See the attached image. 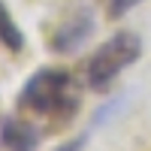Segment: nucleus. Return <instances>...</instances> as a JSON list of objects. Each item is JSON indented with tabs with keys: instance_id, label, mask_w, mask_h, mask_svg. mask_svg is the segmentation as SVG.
Instances as JSON below:
<instances>
[{
	"instance_id": "obj_1",
	"label": "nucleus",
	"mask_w": 151,
	"mask_h": 151,
	"mask_svg": "<svg viewBox=\"0 0 151 151\" xmlns=\"http://www.w3.org/2000/svg\"><path fill=\"white\" fill-rule=\"evenodd\" d=\"M18 109L27 112V115L45 118L55 130H60V127H70L73 118L79 115L82 91L70 70L42 67L24 82L18 94Z\"/></svg>"
},
{
	"instance_id": "obj_2",
	"label": "nucleus",
	"mask_w": 151,
	"mask_h": 151,
	"mask_svg": "<svg viewBox=\"0 0 151 151\" xmlns=\"http://www.w3.org/2000/svg\"><path fill=\"white\" fill-rule=\"evenodd\" d=\"M139 55H142V40L133 30H118L88 60V67H85L88 88H91V91H106L130 64L139 60Z\"/></svg>"
},
{
	"instance_id": "obj_3",
	"label": "nucleus",
	"mask_w": 151,
	"mask_h": 151,
	"mask_svg": "<svg viewBox=\"0 0 151 151\" xmlns=\"http://www.w3.org/2000/svg\"><path fill=\"white\" fill-rule=\"evenodd\" d=\"M94 27H97L94 12L88 9L85 3H82V6L76 3L67 15L55 24L52 36H48V48H52V52H58V55H73V52H79V48L91 40Z\"/></svg>"
},
{
	"instance_id": "obj_4",
	"label": "nucleus",
	"mask_w": 151,
	"mask_h": 151,
	"mask_svg": "<svg viewBox=\"0 0 151 151\" xmlns=\"http://www.w3.org/2000/svg\"><path fill=\"white\" fill-rule=\"evenodd\" d=\"M40 136L42 133L30 121H18V118H3L0 121V145L6 151H36Z\"/></svg>"
},
{
	"instance_id": "obj_5",
	"label": "nucleus",
	"mask_w": 151,
	"mask_h": 151,
	"mask_svg": "<svg viewBox=\"0 0 151 151\" xmlns=\"http://www.w3.org/2000/svg\"><path fill=\"white\" fill-rule=\"evenodd\" d=\"M0 42H3L9 52H21L24 48V33L15 24V18H12V12L6 9L3 0H0Z\"/></svg>"
},
{
	"instance_id": "obj_6",
	"label": "nucleus",
	"mask_w": 151,
	"mask_h": 151,
	"mask_svg": "<svg viewBox=\"0 0 151 151\" xmlns=\"http://www.w3.org/2000/svg\"><path fill=\"white\" fill-rule=\"evenodd\" d=\"M100 3H103L106 18L118 21V18H124V15H127V12H130L136 3H142V0H100Z\"/></svg>"
},
{
	"instance_id": "obj_7",
	"label": "nucleus",
	"mask_w": 151,
	"mask_h": 151,
	"mask_svg": "<svg viewBox=\"0 0 151 151\" xmlns=\"http://www.w3.org/2000/svg\"><path fill=\"white\" fill-rule=\"evenodd\" d=\"M121 106H124V97H115V100H109L106 106H100V109H97V115L91 118V130H94V127H103V124H106L112 115H115Z\"/></svg>"
},
{
	"instance_id": "obj_8",
	"label": "nucleus",
	"mask_w": 151,
	"mask_h": 151,
	"mask_svg": "<svg viewBox=\"0 0 151 151\" xmlns=\"http://www.w3.org/2000/svg\"><path fill=\"white\" fill-rule=\"evenodd\" d=\"M85 148V136H76V139H70V142H64L60 148H55V151H82Z\"/></svg>"
}]
</instances>
